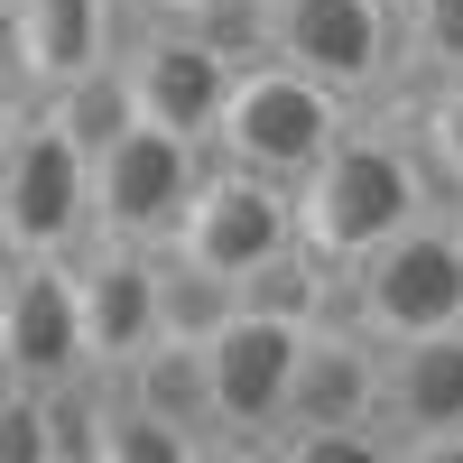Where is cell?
Masks as SVG:
<instances>
[{"mask_svg": "<svg viewBox=\"0 0 463 463\" xmlns=\"http://www.w3.org/2000/svg\"><path fill=\"white\" fill-rule=\"evenodd\" d=\"M436 204H445V176L427 158V139L390 130V121H353L316 158V176H297V232L343 279H353L380 241H399L417 213H436Z\"/></svg>", "mask_w": 463, "mask_h": 463, "instance_id": "1", "label": "cell"}, {"mask_svg": "<svg viewBox=\"0 0 463 463\" xmlns=\"http://www.w3.org/2000/svg\"><path fill=\"white\" fill-rule=\"evenodd\" d=\"M0 232H10V260H74L102 232L93 148L47 102L10 111V139H0Z\"/></svg>", "mask_w": 463, "mask_h": 463, "instance_id": "2", "label": "cell"}, {"mask_svg": "<svg viewBox=\"0 0 463 463\" xmlns=\"http://www.w3.org/2000/svg\"><path fill=\"white\" fill-rule=\"evenodd\" d=\"M353 121H362V102H343L325 74H306L288 56H260V65H241V84H232V111L213 130V158L297 185V176H316V158Z\"/></svg>", "mask_w": 463, "mask_h": 463, "instance_id": "3", "label": "cell"}, {"mask_svg": "<svg viewBox=\"0 0 463 463\" xmlns=\"http://www.w3.org/2000/svg\"><path fill=\"white\" fill-rule=\"evenodd\" d=\"M343 316L371 325L380 343H417L463 325V213H417L399 241H380L353 279H343Z\"/></svg>", "mask_w": 463, "mask_h": 463, "instance_id": "4", "label": "cell"}, {"mask_svg": "<svg viewBox=\"0 0 463 463\" xmlns=\"http://www.w3.org/2000/svg\"><path fill=\"white\" fill-rule=\"evenodd\" d=\"M204 167H213V148L185 139V130H158V121L121 130V139L93 158V204H102V232H93V241L167 250L176 232H185V204H195Z\"/></svg>", "mask_w": 463, "mask_h": 463, "instance_id": "5", "label": "cell"}, {"mask_svg": "<svg viewBox=\"0 0 463 463\" xmlns=\"http://www.w3.org/2000/svg\"><path fill=\"white\" fill-rule=\"evenodd\" d=\"M167 250L195 260V269H213V279H260L269 260L306 250V232H297V185L213 158L204 185H195V204H185V232H176Z\"/></svg>", "mask_w": 463, "mask_h": 463, "instance_id": "6", "label": "cell"}, {"mask_svg": "<svg viewBox=\"0 0 463 463\" xmlns=\"http://www.w3.org/2000/svg\"><path fill=\"white\" fill-rule=\"evenodd\" d=\"M306 334H316V325L269 316V306H241V316L204 343V362H213V417H222V445L232 454H269V436L288 427Z\"/></svg>", "mask_w": 463, "mask_h": 463, "instance_id": "7", "label": "cell"}, {"mask_svg": "<svg viewBox=\"0 0 463 463\" xmlns=\"http://www.w3.org/2000/svg\"><path fill=\"white\" fill-rule=\"evenodd\" d=\"M0 371L28 380V390L102 371L93 362V316H84V269L74 260H10V288H0Z\"/></svg>", "mask_w": 463, "mask_h": 463, "instance_id": "8", "label": "cell"}, {"mask_svg": "<svg viewBox=\"0 0 463 463\" xmlns=\"http://www.w3.org/2000/svg\"><path fill=\"white\" fill-rule=\"evenodd\" d=\"M279 56L325 74L343 102H371L380 84L408 74L399 0H279Z\"/></svg>", "mask_w": 463, "mask_h": 463, "instance_id": "9", "label": "cell"}, {"mask_svg": "<svg viewBox=\"0 0 463 463\" xmlns=\"http://www.w3.org/2000/svg\"><path fill=\"white\" fill-rule=\"evenodd\" d=\"M121 65H130L139 121L185 130V139H204V148H213L222 111H232V84H241V65H232L195 19H148L130 47H121Z\"/></svg>", "mask_w": 463, "mask_h": 463, "instance_id": "10", "label": "cell"}, {"mask_svg": "<svg viewBox=\"0 0 463 463\" xmlns=\"http://www.w3.org/2000/svg\"><path fill=\"white\" fill-rule=\"evenodd\" d=\"M130 0H10V111H37L74 74L121 65Z\"/></svg>", "mask_w": 463, "mask_h": 463, "instance_id": "11", "label": "cell"}, {"mask_svg": "<svg viewBox=\"0 0 463 463\" xmlns=\"http://www.w3.org/2000/svg\"><path fill=\"white\" fill-rule=\"evenodd\" d=\"M380 417L408 463H463V325L390 343V371H380Z\"/></svg>", "mask_w": 463, "mask_h": 463, "instance_id": "12", "label": "cell"}, {"mask_svg": "<svg viewBox=\"0 0 463 463\" xmlns=\"http://www.w3.org/2000/svg\"><path fill=\"white\" fill-rule=\"evenodd\" d=\"M74 269H84L93 362H102V371H130L148 343L167 334V250H139V241H84V250H74Z\"/></svg>", "mask_w": 463, "mask_h": 463, "instance_id": "13", "label": "cell"}, {"mask_svg": "<svg viewBox=\"0 0 463 463\" xmlns=\"http://www.w3.org/2000/svg\"><path fill=\"white\" fill-rule=\"evenodd\" d=\"M121 390H130L139 408L176 417V427H195L213 454H232V445H222V417H213V362H204V343H176V334H158V343H148V353L121 371Z\"/></svg>", "mask_w": 463, "mask_h": 463, "instance_id": "14", "label": "cell"}, {"mask_svg": "<svg viewBox=\"0 0 463 463\" xmlns=\"http://www.w3.org/2000/svg\"><path fill=\"white\" fill-rule=\"evenodd\" d=\"M204 454H213V445H204L195 427L139 408V399L121 390V371H111V408H102V454H93V463H204Z\"/></svg>", "mask_w": 463, "mask_h": 463, "instance_id": "15", "label": "cell"}, {"mask_svg": "<svg viewBox=\"0 0 463 463\" xmlns=\"http://www.w3.org/2000/svg\"><path fill=\"white\" fill-rule=\"evenodd\" d=\"M47 111H56V121H65L74 139H84V148H93V158H102V148L121 139V130H139V93H130V65H93V74H74L65 93H47Z\"/></svg>", "mask_w": 463, "mask_h": 463, "instance_id": "16", "label": "cell"}, {"mask_svg": "<svg viewBox=\"0 0 463 463\" xmlns=\"http://www.w3.org/2000/svg\"><path fill=\"white\" fill-rule=\"evenodd\" d=\"M232 316H241V279H213V269L167 250V334L176 343H213Z\"/></svg>", "mask_w": 463, "mask_h": 463, "instance_id": "17", "label": "cell"}, {"mask_svg": "<svg viewBox=\"0 0 463 463\" xmlns=\"http://www.w3.org/2000/svg\"><path fill=\"white\" fill-rule=\"evenodd\" d=\"M399 454L390 417H343V427H279V445H269V463H380Z\"/></svg>", "mask_w": 463, "mask_h": 463, "instance_id": "18", "label": "cell"}, {"mask_svg": "<svg viewBox=\"0 0 463 463\" xmlns=\"http://www.w3.org/2000/svg\"><path fill=\"white\" fill-rule=\"evenodd\" d=\"M399 37H408V74L417 84L463 74V0H399Z\"/></svg>", "mask_w": 463, "mask_h": 463, "instance_id": "19", "label": "cell"}, {"mask_svg": "<svg viewBox=\"0 0 463 463\" xmlns=\"http://www.w3.org/2000/svg\"><path fill=\"white\" fill-rule=\"evenodd\" d=\"M417 139H427V158H436V176H445V195H463V74L417 84Z\"/></svg>", "mask_w": 463, "mask_h": 463, "instance_id": "20", "label": "cell"}, {"mask_svg": "<svg viewBox=\"0 0 463 463\" xmlns=\"http://www.w3.org/2000/svg\"><path fill=\"white\" fill-rule=\"evenodd\" d=\"M139 19H204V0H130Z\"/></svg>", "mask_w": 463, "mask_h": 463, "instance_id": "21", "label": "cell"}]
</instances>
